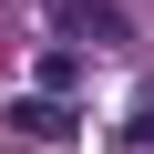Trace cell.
<instances>
[{"label": "cell", "mask_w": 154, "mask_h": 154, "mask_svg": "<svg viewBox=\"0 0 154 154\" xmlns=\"http://www.w3.org/2000/svg\"><path fill=\"white\" fill-rule=\"evenodd\" d=\"M51 31H72V41H123V11H113V0H51Z\"/></svg>", "instance_id": "obj_1"}, {"label": "cell", "mask_w": 154, "mask_h": 154, "mask_svg": "<svg viewBox=\"0 0 154 154\" xmlns=\"http://www.w3.org/2000/svg\"><path fill=\"white\" fill-rule=\"evenodd\" d=\"M11 134H72V113H62V103H21V113H11Z\"/></svg>", "instance_id": "obj_2"}]
</instances>
